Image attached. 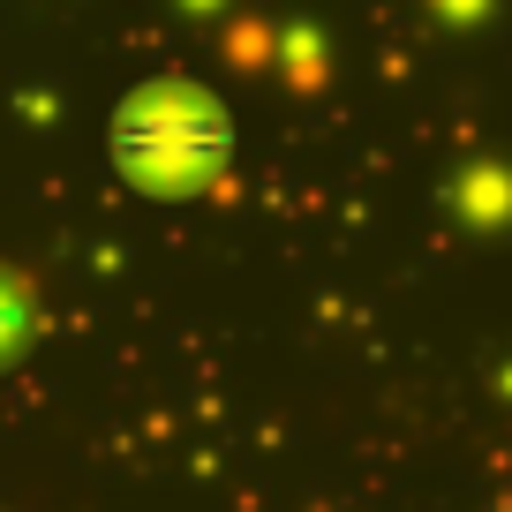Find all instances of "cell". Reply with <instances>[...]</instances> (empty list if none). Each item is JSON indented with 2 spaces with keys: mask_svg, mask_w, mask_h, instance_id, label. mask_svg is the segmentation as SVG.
<instances>
[{
  "mask_svg": "<svg viewBox=\"0 0 512 512\" xmlns=\"http://www.w3.org/2000/svg\"><path fill=\"white\" fill-rule=\"evenodd\" d=\"M113 144H121V166L144 181V189H196V181H211L226 166L234 128H226V113L211 106L204 91L159 83V91L128 98Z\"/></svg>",
  "mask_w": 512,
  "mask_h": 512,
  "instance_id": "6da1fadb",
  "label": "cell"
}]
</instances>
